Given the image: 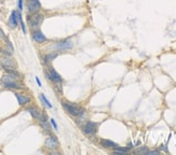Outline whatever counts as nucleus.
Instances as JSON below:
<instances>
[{
  "label": "nucleus",
  "instance_id": "f257e3e1",
  "mask_svg": "<svg viewBox=\"0 0 176 155\" xmlns=\"http://www.w3.org/2000/svg\"><path fill=\"white\" fill-rule=\"evenodd\" d=\"M62 106H63V108H64L69 114L74 115V116H79V115L83 114V112H84V110L82 109L81 107L77 106V105H75V103L63 101L62 102Z\"/></svg>",
  "mask_w": 176,
  "mask_h": 155
},
{
  "label": "nucleus",
  "instance_id": "f03ea898",
  "mask_svg": "<svg viewBox=\"0 0 176 155\" xmlns=\"http://www.w3.org/2000/svg\"><path fill=\"white\" fill-rule=\"evenodd\" d=\"M45 20V16L40 14V13H34L30 16L27 17V23H28V26L32 29H37Z\"/></svg>",
  "mask_w": 176,
  "mask_h": 155
},
{
  "label": "nucleus",
  "instance_id": "7ed1b4c3",
  "mask_svg": "<svg viewBox=\"0 0 176 155\" xmlns=\"http://www.w3.org/2000/svg\"><path fill=\"white\" fill-rule=\"evenodd\" d=\"M0 63H1V66L3 67V69L5 70V71H8V72H14V71H16V65H15V63H14V61L11 59V57L8 56V55L1 57Z\"/></svg>",
  "mask_w": 176,
  "mask_h": 155
},
{
  "label": "nucleus",
  "instance_id": "20e7f679",
  "mask_svg": "<svg viewBox=\"0 0 176 155\" xmlns=\"http://www.w3.org/2000/svg\"><path fill=\"white\" fill-rule=\"evenodd\" d=\"M27 9L28 12L34 14V13L39 12L41 9V3L39 0H27Z\"/></svg>",
  "mask_w": 176,
  "mask_h": 155
},
{
  "label": "nucleus",
  "instance_id": "39448f33",
  "mask_svg": "<svg viewBox=\"0 0 176 155\" xmlns=\"http://www.w3.org/2000/svg\"><path fill=\"white\" fill-rule=\"evenodd\" d=\"M58 145V141L56 137L53 135H50L48 138L45 139V147L47 149H49V150H54V149H56Z\"/></svg>",
  "mask_w": 176,
  "mask_h": 155
},
{
  "label": "nucleus",
  "instance_id": "423d86ee",
  "mask_svg": "<svg viewBox=\"0 0 176 155\" xmlns=\"http://www.w3.org/2000/svg\"><path fill=\"white\" fill-rule=\"evenodd\" d=\"M82 131L86 135H94L97 131V125L94 122H88L84 126L82 127Z\"/></svg>",
  "mask_w": 176,
  "mask_h": 155
},
{
  "label": "nucleus",
  "instance_id": "0eeeda50",
  "mask_svg": "<svg viewBox=\"0 0 176 155\" xmlns=\"http://www.w3.org/2000/svg\"><path fill=\"white\" fill-rule=\"evenodd\" d=\"M54 48L58 50H69L73 48V42L70 40H64L54 44Z\"/></svg>",
  "mask_w": 176,
  "mask_h": 155
},
{
  "label": "nucleus",
  "instance_id": "6e6552de",
  "mask_svg": "<svg viewBox=\"0 0 176 155\" xmlns=\"http://www.w3.org/2000/svg\"><path fill=\"white\" fill-rule=\"evenodd\" d=\"M47 75H48V78H49L51 81H53V82H61L62 81L61 75H60V74H58L54 69H52V68H50V69L47 71Z\"/></svg>",
  "mask_w": 176,
  "mask_h": 155
},
{
  "label": "nucleus",
  "instance_id": "1a4fd4ad",
  "mask_svg": "<svg viewBox=\"0 0 176 155\" xmlns=\"http://www.w3.org/2000/svg\"><path fill=\"white\" fill-rule=\"evenodd\" d=\"M33 39L34 41H36L37 43H43V42L47 40L45 35L41 33L40 30H38V29H36V30L33 31Z\"/></svg>",
  "mask_w": 176,
  "mask_h": 155
},
{
  "label": "nucleus",
  "instance_id": "9d476101",
  "mask_svg": "<svg viewBox=\"0 0 176 155\" xmlns=\"http://www.w3.org/2000/svg\"><path fill=\"white\" fill-rule=\"evenodd\" d=\"M17 23H18V17H17V11H12L11 16L9 18V24L11 28H16Z\"/></svg>",
  "mask_w": 176,
  "mask_h": 155
},
{
  "label": "nucleus",
  "instance_id": "9b49d317",
  "mask_svg": "<svg viewBox=\"0 0 176 155\" xmlns=\"http://www.w3.org/2000/svg\"><path fill=\"white\" fill-rule=\"evenodd\" d=\"M2 85L7 88H11V90H22V85L17 81H10L2 83Z\"/></svg>",
  "mask_w": 176,
  "mask_h": 155
},
{
  "label": "nucleus",
  "instance_id": "f8f14e48",
  "mask_svg": "<svg viewBox=\"0 0 176 155\" xmlns=\"http://www.w3.org/2000/svg\"><path fill=\"white\" fill-rule=\"evenodd\" d=\"M15 97H16V99H17V101H18V105H20V106H24V105H26V103H28V102L30 101V98H29L28 96H25V95L18 94V93H16V94H15Z\"/></svg>",
  "mask_w": 176,
  "mask_h": 155
},
{
  "label": "nucleus",
  "instance_id": "ddd939ff",
  "mask_svg": "<svg viewBox=\"0 0 176 155\" xmlns=\"http://www.w3.org/2000/svg\"><path fill=\"white\" fill-rule=\"evenodd\" d=\"M101 143L104 148H107V149H117L119 147L117 143L112 142L110 140H106V139H102L101 140Z\"/></svg>",
  "mask_w": 176,
  "mask_h": 155
},
{
  "label": "nucleus",
  "instance_id": "4468645a",
  "mask_svg": "<svg viewBox=\"0 0 176 155\" xmlns=\"http://www.w3.org/2000/svg\"><path fill=\"white\" fill-rule=\"evenodd\" d=\"M55 57H58V53H50V54H47L45 56V61L47 63H49V61H52Z\"/></svg>",
  "mask_w": 176,
  "mask_h": 155
},
{
  "label": "nucleus",
  "instance_id": "2eb2a0df",
  "mask_svg": "<svg viewBox=\"0 0 176 155\" xmlns=\"http://www.w3.org/2000/svg\"><path fill=\"white\" fill-rule=\"evenodd\" d=\"M40 99H41V101L43 102V105H45V106H47L48 108H52V105L50 103V101L45 98V96L43 94H40Z\"/></svg>",
  "mask_w": 176,
  "mask_h": 155
},
{
  "label": "nucleus",
  "instance_id": "dca6fc26",
  "mask_svg": "<svg viewBox=\"0 0 176 155\" xmlns=\"http://www.w3.org/2000/svg\"><path fill=\"white\" fill-rule=\"evenodd\" d=\"M127 152V149H121V148H117L115 149V153L116 154H125Z\"/></svg>",
  "mask_w": 176,
  "mask_h": 155
},
{
  "label": "nucleus",
  "instance_id": "f3484780",
  "mask_svg": "<svg viewBox=\"0 0 176 155\" xmlns=\"http://www.w3.org/2000/svg\"><path fill=\"white\" fill-rule=\"evenodd\" d=\"M50 121H51V124H52V125H53L54 129H55V131H58V125H56V123H55V121H54L53 118H51V120H50Z\"/></svg>",
  "mask_w": 176,
  "mask_h": 155
},
{
  "label": "nucleus",
  "instance_id": "a211bd4d",
  "mask_svg": "<svg viewBox=\"0 0 176 155\" xmlns=\"http://www.w3.org/2000/svg\"><path fill=\"white\" fill-rule=\"evenodd\" d=\"M17 5H18V10H20V11H22V10H23V0H18V3H17Z\"/></svg>",
  "mask_w": 176,
  "mask_h": 155
},
{
  "label": "nucleus",
  "instance_id": "6ab92c4d",
  "mask_svg": "<svg viewBox=\"0 0 176 155\" xmlns=\"http://www.w3.org/2000/svg\"><path fill=\"white\" fill-rule=\"evenodd\" d=\"M0 38L1 39H5V36H4V33H3V30L0 28Z\"/></svg>",
  "mask_w": 176,
  "mask_h": 155
},
{
  "label": "nucleus",
  "instance_id": "aec40b11",
  "mask_svg": "<svg viewBox=\"0 0 176 155\" xmlns=\"http://www.w3.org/2000/svg\"><path fill=\"white\" fill-rule=\"evenodd\" d=\"M35 80H36V82H37V84H38V85L41 86V82H40V80H39V79H38L37 77L35 78Z\"/></svg>",
  "mask_w": 176,
  "mask_h": 155
}]
</instances>
